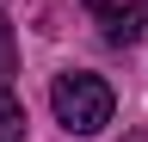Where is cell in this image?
<instances>
[{
    "label": "cell",
    "instance_id": "5",
    "mask_svg": "<svg viewBox=\"0 0 148 142\" xmlns=\"http://www.w3.org/2000/svg\"><path fill=\"white\" fill-rule=\"evenodd\" d=\"M130 142H148V123H136V130H130Z\"/></svg>",
    "mask_w": 148,
    "mask_h": 142
},
{
    "label": "cell",
    "instance_id": "1",
    "mask_svg": "<svg viewBox=\"0 0 148 142\" xmlns=\"http://www.w3.org/2000/svg\"><path fill=\"white\" fill-rule=\"evenodd\" d=\"M111 86L105 74H86V68H74V74H56L49 80V111L56 123H62L68 136H99L105 123H111Z\"/></svg>",
    "mask_w": 148,
    "mask_h": 142
},
{
    "label": "cell",
    "instance_id": "2",
    "mask_svg": "<svg viewBox=\"0 0 148 142\" xmlns=\"http://www.w3.org/2000/svg\"><path fill=\"white\" fill-rule=\"evenodd\" d=\"M86 12L99 19V31L111 43H136L148 31V0H86Z\"/></svg>",
    "mask_w": 148,
    "mask_h": 142
},
{
    "label": "cell",
    "instance_id": "4",
    "mask_svg": "<svg viewBox=\"0 0 148 142\" xmlns=\"http://www.w3.org/2000/svg\"><path fill=\"white\" fill-rule=\"evenodd\" d=\"M6 74H12V25L0 19V80H6Z\"/></svg>",
    "mask_w": 148,
    "mask_h": 142
},
{
    "label": "cell",
    "instance_id": "3",
    "mask_svg": "<svg viewBox=\"0 0 148 142\" xmlns=\"http://www.w3.org/2000/svg\"><path fill=\"white\" fill-rule=\"evenodd\" d=\"M0 142H25V105L0 86Z\"/></svg>",
    "mask_w": 148,
    "mask_h": 142
}]
</instances>
